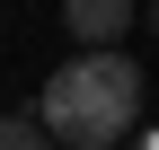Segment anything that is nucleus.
I'll use <instances>...</instances> for the list:
<instances>
[{"mask_svg": "<svg viewBox=\"0 0 159 150\" xmlns=\"http://www.w3.org/2000/svg\"><path fill=\"white\" fill-rule=\"evenodd\" d=\"M133 150H159V133H133Z\"/></svg>", "mask_w": 159, "mask_h": 150, "instance_id": "4", "label": "nucleus"}, {"mask_svg": "<svg viewBox=\"0 0 159 150\" xmlns=\"http://www.w3.org/2000/svg\"><path fill=\"white\" fill-rule=\"evenodd\" d=\"M150 35H159V0H150Z\"/></svg>", "mask_w": 159, "mask_h": 150, "instance_id": "5", "label": "nucleus"}, {"mask_svg": "<svg viewBox=\"0 0 159 150\" xmlns=\"http://www.w3.org/2000/svg\"><path fill=\"white\" fill-rule=\"evenodd\" d=\"M0 150H53L35 115H0Z\"/></svg>", "mask_w": 159, "mask_h": 150, "instance_id": "3", "label": "nucleus"}, {"mask_svg": "<svg viewBox=\"0 0 159 150\" xmlns=\"http://www.w3.org/2000/svg\"><path fill=\"white\" fill-rule=\"evenodd\" d=\"M62 27H71L89 53H115V44L133 35V0H62Z\"/></svg>", "mask_w": 159, "mask_h": 150, "instance_id": "2", "label": "nucleus"}, {"mask_svg": "<svg viewBox=\"0 0 159 150\" xmlns=\"http://www.w3.org/2000/svg\"><path fill=\"white\" fill-rule=\"evenodd\" d=\"M142 62H124V53H80L44 80V97H35V124H44L53 150H115L142 133Z\"/></svg>", "mask_w": 159, "mask_h": 150, "instance_id": "1", "label": "nucleus"}]
</instances>
